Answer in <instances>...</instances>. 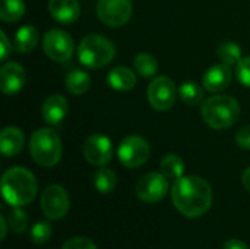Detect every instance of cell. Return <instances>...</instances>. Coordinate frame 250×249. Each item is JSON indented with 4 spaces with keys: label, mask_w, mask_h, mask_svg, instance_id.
I'll use <instances>...</instances> for the list:
<instances>
[{
    "label": "cell",
    "mask_w": 250,
    "mask_h": 249,
    "mask_svg": "<svg viewBox=\"0 0 250 249\" xmlns=\"http://www.w3.org/2000/svg\"><path fill=\"white\" fill-rule=\"evenodd\" d=\"M6 220H7V219H6L4 216L0 217V225H1V236H0V238H1V239H4V238H6V233H7V223H6Z\"/></svg>",
    "instance_id": "obj_35"
},
{
    "label": "cell",
    "mask_w": 250,
    "mask_h": 249,
    "mask_svg": "<svg viewBox=\"0 0 250 249\" xmlns=\"http://www.w3.org/2000/svg\"><path fill=\"white\" fill-rule=\"evenodd\" d=\"M231 79H233V72L230 66L221 63V65L211 66L205 72L202 78V84L205 90H208L209 92H220L231 84Z\"/></svg>",
    "instance_id": "obj_14"
},
{
    "label": "cell",
    "mask_w": 250,
    "mask_h": 249,
    "mask_svg": "<svg viewBox=\"0 0 250 249\" xmlns=\"http://www.w3.org/2000/svg\"><path fill=\"white\" fill-rule=\"evenodd\" d=\"M38 44V31L32 25H23L15 35V48L19 53H31Z\"/></svg>",
    "instance_id": "obj_19"
},
{
    "label": "cell",
    "mask_w": 250,
    "mask_h": 249,
    "mask_svg": "<svg viewBox=\"0 0 250 249\" xmlns=\"http://www.w3.org/2000/svg\"><path fill=\"white\" fill-rule=\"evenodd\" d=\"M69 113V104L67 100L63 95L53 94L42 103L41 114L42 119L50 125H59Z\"/></svg>",
    "instance_id": "obj_15"
},
{
    "label": "cell",
    "mask_w": 250,
    "mask_h": 249,
    "mask_svg": "<svg viewBox=\"0 0 250 249\" xmlns=\"http://www.w3.org/2000/svg\"><path fill=\"white\" fill-rule=\"evenodd\" d=\"M168 192V181L163 173H146L136 183V195L141 201L155 204Z\"/></svg>",
    "instance_id": "obj_11"
},
{
    "label": "cell",
    "mask_w": 250,
    "mask_h": 249,
    "mask_svg": "<svg viewBox=\"0 0 250 249\" xmlns=\"http://www.w3.org/2000/svg\"><path fill=\"white\" fill-rule=\"evenodd\" d=\"M176 85L168 76H158L148 87V101L158 112L170 110L176 103Z\"/></svg>",
    "instance_id": "obj_10"
},
{
    "label": "cell",
    "mask_w": 250,
    "mask_h": 249,
    "mask_svg": "<svg viewBox=\"0 0 250 249\" xmlns=\"http://www.w3.org/2000/svg\"><path fill=\"white\" fill-rule=\"evenodd\" d=\"M10 53H12V44L9 43L6 34L1 31L0 32V57H1V60H6Z\"/></svg>",
    "instance_id": "obj_32"
},
{
    "label": "cell",
    "mask_w": 250,
    "mask_h": 249,
    "mask_svg": "<svg viewBox=\"0 0 250 249\" xmlns=\"http://www.w3.org/2000/svg\"><path fill=\"white\" fill-rule=\"evenodd\" d=\"M29 153L32 160L42 167H53L62 157V141L59 134L50 128H41L31 135Z\"/></svg>",
    "instance_id": "obj_4"
},
{
    "label": "cell",
    "mask_w": 250,
    "mask_h": 249,
    "mask_svg": "<svg viewBox=\"0 0 250 249\" xmlns=\"http://www.w3.org/2000/svg\"><path fill=\"white\" fill-rule=\"evenodd\" d=\"M217 54H218V59L223 63L229 65V66L237 65L242 60V48L236 43H224V44H221L218 47Z\"/></svg>",
    "instance_id": "obj_26"
},
{
    "label": "cell",
    "mask_w": 250,
    "mask_h": 249,
    "mask_svg": "<svg viewBox=\"0 0 250 249\" xmlns=\"http://www.w3.org/2000/svg\"><path fill=\"white\" fill-rule=\"evenodd\" d=\"M236 75L245 87H250V56L242 57V60L236 65Z\"/></svg>",
    "instance_id": "obj_29"
},
{
    "label": "cell",
    "mask_w": 250,
    "mask_h": 249,
    "mask_svg": "<svg viewBox=\"0 0 250 249\" xmlns=\"http://www.w3.org/2000/svg\"><path fill=\"white\" fill-rule=\"evenodd\" d=\"M149 153L151 148L148 141L138 135L126 136L117 148V156L120 163L129 169H136L145 164L146 160L149 158Z\"/></svg>",
    "instance_id": "obj_6"
},
{
    "label": "cell",
    "mask_w": 250,
    "mask_h": 249,
    "mask_svg": "<svg viewBox=\"0 0 250 249\" xmlns=\"http://www.w3.org/2000/svg\"><path fill=\"white\" fill-rule=\"evenodd\" d=\"M42 50L51 60L66 62L72 57L75 44L66 31L51 29L42 38Z\"/></svg>",
    "instance_id": "obj_9"
},
{
    "label": "cell",
    "mask_w": 250,
    "mask_h": 249,
    "mask_svg": "<svg viewBox=\"0 0 250 249\" xmlns=\"http://www.w3.org/2000/svg\"><path fill=\"white\" fill-rule=\"evenodd\" d=\"M201 113L208 126L221 131L237 122L240 116V104L231 95H214L202 104Z\"/></svg>",
    "instance_id": "obj_3"
},
{
    "label": "cell",
    "mask_w": 250,
    "mask_h": 249,
    "mask_svg": "<svg viewBox=\"0 0 250 249\" xmlns=\"http://www.w3.org/2000/svg\"><path fill=\"white\" fill-rule=\"evenodd\" d=\"M133 66H135V70L144 78H152L158 70L157 59L149 53L138 54L133 60Z\"/></svg>",
    "instance_id": "obj_25"
},
{
    "label": "cell",
    "mask_w": 250,
    "mask_h": 249,
    "mask_svg": "<svg viewBox=\"0 0 250 249\" xmlns=\"http://www.w3.org/2000/svg\"><path fill=\"white\" fill-rule=\"evenodd\" d=\"M48 12L60 23H72L81 15V4L78 0H50Z\"/></svg>",
    "instance_id": "obj_16"
},
{
    "label": "cell",
    "mask_w": 250,
    "mask_h": 249,
    "mask_svg": "<svg viewBox=\"0 0 250 249\" xmlns=\"http://www.w3.org/2000/svg\"><path fill=\"white\" fill-rule=\"evenodd\" d=\"M7 222L13 233H23L28 226V214L21 207H13V210L9 213Z\"/></svg>",
    "instance_id": "obj_27"
},
{
    "label": "cell",
    "mask_w": 250,
    "mask_h": 249,
    "mask_svg": "<svg viewBox=\"0 0 250 249\" xmlns=\"http://www.w3.org/2000/svg\"><path fill=\"white\" fill-rule=\"evenodd\" d=\"M160 170L167 179H180L185 173V163L176 154H167L160 163Z\"/></svg>",
    "instance_id": "obj_21"
},
{
    "label": "cell",
    "mask_w": 250,
    "mask_h": 249,
    "mask_svg": "<svg viewBox=\"0 0 250 249\" xmlns=\"http://www.w3.org/2000/svg\"><path fill=\"white\" fill-rule=\"evenodd\" d=\"M25 69L15 62H7L0 69V90L6 95L19 92L25 85Z\"/></svg>",
    "instance_id": "obj_13"
},
{
    "label": "cell",
    "mask_w": 250,
    "mask_h": 249,
    "mask_svg": "<svg viewBox=\"0 0 250 249\" xmlns=\"http://www.w3.org/2000/svg\"><path fill=\"white\" fill-rule=\"evenodd\" d=\"M63 249H97V245L88 238L78 236V238H72V239L66 241L63 245Z\"/></svg>",
    "instance_id": "obj_30"
},
{
    "label": "cell",
    "mask_w": 250,
    "mask_h": 249,
    "mask_svg": "<svg viewBox=\"0 0 250 249\" xmlns=\"http://www.w3.org/2000/svg\"><path fill=\"white\" fill-rule=\"evenodd\" d=\"M133 7L130 0H98L97 15L100 21L111 28L129 22Z\"/></svg>",
    "instance_id": "obj_8"
},
{
    "label": "cell",
    "mask_w": 250,
    "mask_h": 249,
    "mask_svg": "<svg viewBox=\"0 0 250 249\" xmlns=\"http://www.w3.org/2000/svg\"><path fill=\"white\" fill-rule=\"evenodd\" d=\"M223 249H249V247L246 245V242H243L240 239H229L224 244Z\"/></svg>",
    "instance_id": "obj_33"
},
{
    "label": "cell",
    "mask_w": 250,
    "mask_h": 249,
    "mask_svg": "<svg viewBox=\"0 0 250 249\" xmlns=\"http://www.w3.org/2000/svg\"><path fill=\"white\" fill-rule=\"evenodd\" d=\"M116 56V47L114 44L100 35V34H91L86 35L78 47V57L82 65L91 69H100L105 65H108Z\"/></svg>",
    "instance_id": "obj_5"
},
{
    "label": "cell",
    "mask_w": 250,
    "mask_h": 249,
    "mask_svg": "<svg viewBox=\"0 0 250 249\" xmlns=\"http://www.w3.org/2000/svg\"><path fill=\"white\" fill-rule=\"evenodd\" d=\"M179 97L182 101L188 106H198L204 100V90L201 85L195 81H188L183 82L179 88Z\"/></svg>",
    "instance_id": "obj_22"
},
{
    "label": "cell",
    "mask_w": 250,
    "mask_h": 249,
    "mask_svg": "<svg viewBox=\"0 0 250 249\" xmlns=\"http://www.w3.org/2000/svg\"><path fill=\"white\" fill-rule=\"evenodd\" d=\"M171 201L189 219L204 216L212 205V188L199 176H182L173 183Z\"/></svg>",
    "instance_id": "obj_1"
},
{
    "label": "cell",
    "mask_w": 250,
    "mask_h": 249,
    "mask_svg": "<svg viewBox=\"0 0 250 249\" xmlns=\"http://www.w3.org/2000/svg\"><path fill=\"white\" fill-rule=\"evenodd\" d=\"M69 195L60 185H50L41 195V210L48 220H60L69 211Z\"/></svg>",
    "instance_id": "obj_7"
},
{
    "label": "cell",
    "mask_w": 250,
    "mask_h": 249,
    "mask_svg": "<svg viewBox=\"0 0 250 249\" xmlns=\"http://www.w3.org/2000/svg\"><path fill=\"white\" fill-rule=\"evenodd\" d=\"M108 84L117 91H130L136 85V75L129 68L117 66L108 73Z\"/></svg>",
    "instance_id": "obj_18"
},
{
    "label": "cell",
    "mask_w": 250,
    "mask_h": 249,
    "mask_svg": "<svg viewBox=\"0 0 250 249\" xmlns=\"http://www.w3.org/2000/svg\"><path fill=\"white\" fill-rule=\"evenodd\" d=\"M29 236H31V241L35 245L45 244L50 239V236H51V226H50V223H47V222H38V223H35L31 227Z\"/></svg>",
    "instance_id": "obj_28"
},
{
    "label": "cell",
    "mask_w": 250,
    "mask_h": 249,
    "mask_svg": "<svg viewBox=\"0 0 250 249\" xmlns=\"http://www.w3.org/2000/svg\"><path fill=\"white\" fill-rule=\"evenodd\" d=\"M83 157L85 160L97 167H103L110 163L113 157V144L110 138L95 134L86 138L83 142Z\"/></svg>",
    "instance_id": "obj_12"
},
{
    "label": "cell",
    "mask_w": 250,
    "mask_h": 249,
    "mask_svg": "<svg viewBox=\"0 0 250 249\" xmlns=\"http://www.w3.org/2000/svg\"><path fill=\"white\" fill-rule=\"evenodd\" d=\"M38 183L35 176L23 167H12L1 178V194L12 207H23L35 198Z\"/></svg>",
    "instance_id": "obj_2"
},
{
    "label": "cell",
    "mask_w": 250,
    "mask_h": 249,
    "mask_svg": "<svg viewBox=\"0 0 250 249\" xmlns=\"http://www.w3.org/2000/svg\"><path fill=\"white\" fill-rule=\"evenodd\" d=\"M25 13L23 0H0V19L4 22L19 21Z\"/></svg>",
    "instance_id": "obj_24"
},
{
    "label": "cell",
    "mask_w": 250,
    "mask_h": 249,
    "mask_svg": "<svg viewBox=\"0 0 250 249\" xmlns=\"http://www.w3.org/2000/svg\"><path fill=\"white\" fill-rule=\"evenodd\" d=\"M66 90L73 95L85 94L91 87V76L82 69H73L66 76Z\"/></svg>",
    "instance_id": "obj_20"
},
{
    "label": "cell",
    "mask_w": 250,
    "mask_h": 249,
    "mask_svg": "<svg viewBox=\"0 0 250 249\" xmlns=\"http://www.w3.org/2000/svg\"><path fill=\"white\" fill-rule=\"evenodd\" d=\"M242 183L246 188V191L250 192V167L243 172V175H242Z\"/></svg>",
    "instance_id": "obj_34"
},
{
    "label": "cell",
    "mask_w": 250,
    "mask_h": 249,
    "mask_svg": "<svg viewBox=\"0 0 250 249\" xmlns=\"http://www.w3.org/2000/svg\"><path fill=\"white\" fill-rule=\"evenodd\" d=\"M94 185H95L98 192L110 194V192L114 191V188L117 185V176H116V173L111 169L103 166L94 175Z\"/></svg>",
    "instance_id": "obj_23"
},
{
    "label": "cell",
    "mask_w": 250,
    "mask_h": 249,
    "mask_svg": "<svg viewBox=\"0 0 250 249\" xmlns=\"http://www.w3.org/2000/svg\"><path fill=\"white\" fill-rule=\"evenodd\" d=\"M236 142L240 148L243 150H250V125L243 126L237 135H236Z\"/></svg>",
    "instance_id": "obj_31"
},
{
    "label": "cell",
    "mask_w": 250,
    "mask_h": 249,
    "mask_svg": "<svg viewBox=\"0 0 250 249\" xmlns=\"http://www.w3.org/2000/svg\"><path fill=\"white\" fill-rule=\"evenodd\" d=\"M25 144L23 132L16 126H7L0 134V150L4 157L18 156Z\"/></svg>",
    "instance_id": "obj_17"
}]
</instances>
